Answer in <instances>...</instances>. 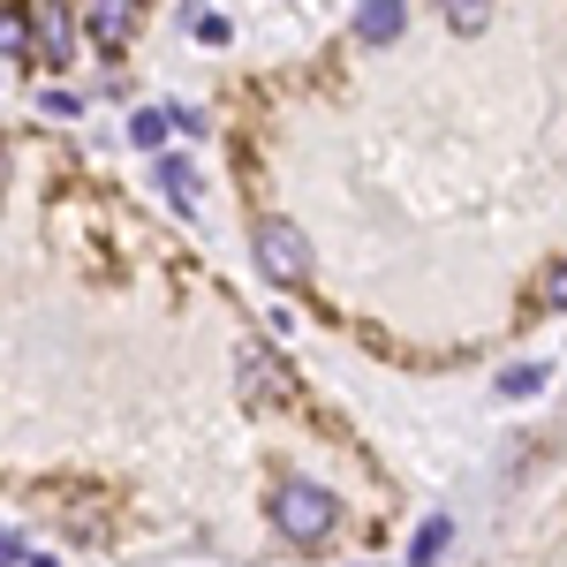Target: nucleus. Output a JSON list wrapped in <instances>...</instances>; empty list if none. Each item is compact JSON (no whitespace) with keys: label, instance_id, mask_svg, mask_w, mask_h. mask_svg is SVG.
Instances as JSON below:
<instances>
[{"label":"nucleus","instance_id":"1","mask_svg":"<svg viewBox=\"0 0 567 567\" xmlns=\"http://www.w3.org/2000/svg\"><path fill=\"white\" fill-rule=\"evenodd\" d=\"M272 529H280L288 545H318V537L333 529V492L310 484V477L272 484Z\"/></svg>","mask_w":567,"mask_h":567},{"label":"nucleus","instance_id":"2","mask_svg":"<svg viewBox=\"0 0 567 567\" xmlns=\"http://www.w3.org/2000/svg\"><path fill=\"white\" fill-rule=\"evenodd\" d=\"M258 272L272 288H303L310 280V243L288 219H258Z\"/></svg>","mask_w":567,"mask_h":567},{"label":"nucleus","instance_id":"3","mask_svg":"<svg viewBox=\"0 0 567 567\" xmlns=\"http://www.w3.org/2000/svg\"><path fill=\"white\" fill-rule=\"evenodd\" d=\"M288 393H296V371H288L280 355L272 349H243V401H250V409H280Z\"/></svg>","mask_w":567,"mask_h":567},{"label":"nucleus","instance_id":"4","mask_svg":"<svg viewBox=\"0 0 567 567\" xmlns=\"http://www.w3.org/2000/svg\"><path fill=\"white\" fill-rule=\"evenodd\" d=\"M31 23H39V53H45V69H69V61H76V31H69V8H61V0H31Z\"/></svg>","mask_w":567,"mask_h":567},{"label":"nucleus","instance_id":"5","mask_svg":"<svg viewBox=\"0 0 567 567\" xmlns=\"http://www.w3.org/2000/svg\"><path fill=\"white\" fill-rule=\"evenodd\" d=\"M401 23H409V0H363V8H355V39L363 45H393Z\"/></svg>","mask_w":567,"mask_h":567},{"label":"nucleus","instance_id":"6","mask_svg":"<svg viewBox=\"0 0 567 567\" xmlns=\"http://www.w3.org/2000/svg\"><path fill=\"white\" fill-rule=\"evenodd\" d=\"M130 23H136V0H91V8H84V31H91V45H106V53H114V45L130 39Z\"/></svg>","mask_w":567,"mask_h":567},{"label":"nucleus","instance_id":"7","mask_svg":"<svg viewBox=\"0 0 567 567\" xmlns=\"http://www.w3.org/2000/svg\"><path fill=\"white\" fill-rule=\"evenodd\" d=\"M152 175H159V197H167L175 213H197V167H189V159L159 152V159H152Z\"/></svg>","mask_w":567,"mask_h":567},{"label":"nucleus","instance_id":"8","mask_svg":"<svg viewBox=\"0 0 567 567\" xmlns=\"http://www.w3.org/2000/svg\"><path fill=\"white\" fill-rule=\"evenodd\" d=\"M446 545H454V515H424L416 537H409V567H439V560H446Z\"/></svg>","mask_w":567,"mask_h":567},{"label":"nucleus","instance_id":"9","mask_svg":"<svg viewBox=\"0 0 567 567\" xmlns=\"http://www.w3.org/2000/svg\"><path fill=\"white\" fill-rule=\"evenodd\" d=\"M167 130H182L175 106H136V114H130V144H136V152H152V159L167 152Z\"/></svg>","mask_w":567,"mask_h":567},{"label":"nucleus","instance_id":"10","mask_svg":"<svg viewBox=\"0 0 567 567\" xmlns=\"http://www.w3.org/2000/svg\"><path fill=\"white\" fill-rule=\"evenodd\" d=\"M0 39H8V61H16V69H31V61H45L39 45H31V23H23V8H8V23H0Z\"/></svg>","mask_w":567,"mask_h":567},{"label":"nucleus","instance_id":"11","mask_svg":"<svg viewBox=\"0 0 567 567\" xmlns=\"http://www.w3.org/2000/svg\"><path fill=\"white\" fill-rule=\"evenodd\" d=\"M545 379H553L545 363H507V371H499V393H507V401H529V393L545 386Z\"/></svg>","mask_w":567,"mask_h":567},{"label":"nucleus","instance_id":"12","mask_svg":"<svg viewBox=\"0 0 567 567\" xmlns=\"http://www.w3.org/2000/svg\"><path fill=\"white\" fill-rule=\"evenodd\" d=\"M439 16L470 39V31H484V23H492V0H439Z\"/></svg>","mask_w":567,"mask_h":567},{"label":"nucleus","instance_id":"13","mask_svg":"<svg viewBox=\"0 0 567 567\" xmlns=\"http://www.w3.org/2000/svg\"><path fill=\"white\" fill-rule=\"evenodd\" d=\"M537 310H567V258L545 265V280H537Z\"/></svg>","mask_w":567,"mask_h":567},{"label":"nucleus","instance_id":"14","mask_svg":"<svg viewBox=\"0 0 567 567\" xmlns=\"http://www.w3.org/2000/svg\"><path fill=\"white\" fill-rule=\"evenodd\" d=\"M189 31H197L205 45H227V16H205V8H197V16H189Z\"/></svg>","mask_w":567,"mask_h":567}]
</instances>
